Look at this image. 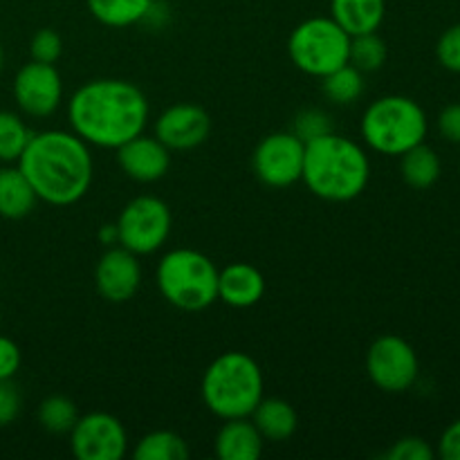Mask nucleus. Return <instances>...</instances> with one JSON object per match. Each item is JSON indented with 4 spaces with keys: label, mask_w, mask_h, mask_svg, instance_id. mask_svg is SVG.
<instances>
[{
    "label": "nucleus",
    "mask_w": 460,
    "mask_h": 460,
    "mask_svg": "<svg viewBox=\"0 0 460 460\" xmlns=\"http://www.w3.org/2000/svg\"><path fill=\"white\" fill-rule=\"evenodd\" d=\"M148 99L139 85L124 79H94L75 90L67 102L72 133L88 146L117 148L144 133Z\"/></svg>",
    "instance_id": "f257e3e1"
},
{
    "label": "nucleus",
    "mask_w": 460,
    "mask_h": 460,
    "mask_svg": "<svg viewBox=\"0 0 460 460\" xmlns=\"http://www.w3.org/2000/svg\"><path fill=\"white\" fill-rule=\"evenodd\" d=\"M16 164L30 180L36 198L52 207L79 202L94 175L90 146L72 130L34 133Z\"/></svg>",
    "instance_id": "f03ea898"
},
{
    "label": "nucleus",
    "mask_w": 460,
    "mask_h": 460,
    "mask_svg": "<svg viewBox=\"0 0 460 460\" xmlns=\"http://www.w3.org/2000/svg\"><path fill=\"white\" fill-rule=\"evenodd\" d=\"M301 180L322 200L350 202L371 180V160L355 139L332 130L305 144Z\"/></svg>",
    "instance_id": "7ed1b4c3"
},
{
    "label": "nucleus",
    "mask_w": 460,
    "mask_h": 460,
    "mask_svg": "<svg viewBox=\"0 0 460 460\" xmlns=\"http://www.w3.org/2000/svg\"><path fill=\"white\" fill-rule=\"evenodd\" d=\"M200 394L205 407L220 420L250 418L265 398L263 371L247 353L229 350L207 367Z\"/></svg>",
    "instance_id": "20e7f679"
},
{
    "label": "nucleus",
    "mask_w": 460,
    "mask_h": 460,
    "mask_svg": "<svg viewBox=\"0 0 460 460\" xmlns=\"http://www.w3.org/2000/svg\"><path fill=\"white\" fill-rule=\"evenodd\" d=\"M362 139L380 155H402L425 142L429 121L418 102L404 94H386L364 111Z\"/></svg>",
    "instance_id": "39448f33"
},
{
    "label": "nucleus",
    "mask_w": 460,
    "mask_h": 460,
    "mask_svg": "<svg viewBox=\"0 0 460 460\" xmlns=\"http://www.w3.org/2000/svg\"><path fill=\"white\" fill-rule=\"evenodd\" d=\"M218 272L214 261L191 247H175L157 263L155 281L166 304L198 313L218 301Z\"/></svg>",
    "instance_id": "423d86ee"
},
{
    "label": "nucleus",
    "mask_w": 460,
    "mask_h": 460,
    "mask_svg": "<svg viewBox=\"0 0 460 460\" xmlns=\"http://www.w3.org/2000/svg\"><path fill=\"white\" fill-rule=\"evenodd\" d=\"M349 52L350 34L331 16H314L299 22L288 39V54L296 70L317 79L346 66Z\"/></svg>",
    "instance_id": "0eeeda50"
},
{
    "label": "nucleus",
    "mask_w": 460,
    "mask_h": 460,
    "mask_svg": "<svg viewBox=\"0 0 460 460\" xmlns=\"http://www.w3.org/2000/svg\"><path fill=\"white\" fill-rule=\"evenodd\" d=\"M169 205L157 196H137L121 209L117 218L119 245L137 256H148L160 250L171 234Z\"/></svg>",
    "instance_id": "6e6552de"
},
{
    "label": "nucleus",
    "mask_w": 460,
    "mask_h": 460,
    "mask_svg": "<svg viewBox=\"0 0 460 460\" xmlns=\"http://www.w3.org/2000/svg\"><path fill=\"white\" fill-rule=\"evenodd\" d=\"M420 373V362L404 337L382 335L367 353V376L385 394H404L411 389Z\"/></svg>",
    "instance_id": "1a4fd4ad"
},
{
    "label": "nucleus",
    "mask_w": 460,
    "mask_h": 460,
    "mask_svg": "<svg viewBox=\"0 0 460 460\" xmlns=\"http://www.w3.org/2000/svg\"><path fill=\"white\" fill-rule=\"evenodd\" d=\"M304 157L305 144L292 130H279L261 139L252 155V166L265 187L288 189L304 175Z\"/></svg>",
    "instance_id": "9d476101"
},
{
    "label": "nucleus",
    "mask_w": 460,
    "mask_h": 460,
    "mask_svg": "<svg viewBox=\"0 0 460 460\" xmlns=\"http://www.w3.org/2000/svg\"><path fill=\"white\" fill-rule=\"evenodd\" d=\"M70 447L79 460H121L128 452V434L119 418L103 411L79 416L70 434Z\"/></svg>",
    "instance_id": "9b49d317"
},
{
    "label": "nucleus",
    "mask_w": 460,
    "mask_h": 460,
    "mask_svg": "<svg viewBox=\"0 0 460 460\" xmlns=\"http://www.w3.org/2000/svg\"><path fill=\"white\" fill-rule=\"evenodd\" d=\"M12 93L22 115L45 119L54 115L63 102L61 75L52 63L30 61L16 72Z\"/></svg>",
    "instance_id": "f8f14e48"
},
{
    "label": "nucleus",
    "mask_w": 460,
    "mask_h": 460,
    "mask_svg": "<svg viewBox=\"0 0 460 460\" xmlns=\"http://www.w3.org/2000/svg\"><path fill=\"white\" fill-rule=\"evenodd\" d=\"M142 286V268L137 254L121 245L108 247L94 268V288L111 304H126Z\"/></svg>",
    "instance_id": "ddd939ff"
},
{
    "label": "nucleus",
    "mask_w": 460,
    "mask_h": 460,
    "mask_svg": "<svg viewBox=\"0 0 460 460\" xmlns=\"http://www.w3.org/2000/svg\"><path fill=\"white\" fill-rule=\"evenodd\" d=\"M211 117L196 103H175L155 119V137L169 151H191L207 142Z\"/></svg>",
    "instance_id": "4468645a"
},
{
    "label": "nucleus",
    "mask_w": 460,
    "mask_h": 460,
    "mask_svg": "<svg viewBox=\"0 0 460 460\" xmlns=\"http://www.w3.org/2000/svg\"><path fill=\"white\" fill-rule=\"evenodd\" d=\"M117 164L126 178L139 184L157 182L171 166V151L155 135H137L117 148Z\"/></svg>",
    "instance_id": "2eb2a0df"
},
{
    "label": "nucleus",
    "mask_w": 460,
    "mask_h": 460,
    "mask_svg": "<svg viewBox=\"0 0 460 460\" xmlns=\"http://www.w3.org/2000/svg\"><path fill=\"white\" fill-rule=\"evenodd\" d=\"M265 295V277L250 263H232L218 272V299L232 308H252Z\"/></svg>",
    "instance_id": "dca6fc26"
},
{
    "label": "nucleus",
    "mask_w": 460,
    "mask_h": 460,
    "mask_svg": "<svg viewBox=\"0 0 460 460\" xmlns=\"http://www.w3.org/2000/svg\"><path fill=\"white\" fill-rule=\"evenodd\" d=\"M265 438L252 418L225 420L216 436V456L220 460H259L263 454Z\"/></svg>",
    "instance_id": "f3484780"
},
{
    "label": "nucleus",
    "mask_w": 460,
    "mask_h": 460,
    "mask_svg": "<svg viewBox=\"0 0 460 460\" xmlns=\"http://www.w3.org/2000/svg\"><path fill=\"white\" fill-rule=\"evenodd\" d=\"M385 13V0H331V18L350 36L377 31Z\"/></svg>",
    "instance_id": "a211bd4d"
},
{
    "label": "nucleus",
    "mask_w": 460,
    "mask_h": 460,
    "mask_svg": "<svg viewBox=\"0 0 460 460\" xmlns=\"http://www.w3.org/2000/svg\"><path fill=\"white\" fill-rule=\"evenodd\" d=\"M36 202L39 198L18 164L0 166V218H25L34 211Z\"/></svg>",
    "instance_id": "6ab92c4d"
},
{
    "label": "nucleus",
    "mask_w": 460,
    "mask_h": 460,
    "mask_svg": "<svg viewBox=\"0 0 460 460\" xmlns=\"http://www.w3.org/2000/svg\"><path fill=\"white\" fill-rule=\"evenodd\" d=\"M250 418L256 429L261 431V436L265 440H272V443H283V440L292 438L296 425H299L295 407L281 398H263L256 404Z\"/></svg>",
    "instance_id": "aec40b11"
},
{
    "label": "nucleus",
    "mask_w": 460,
    "mask_h": 460,
    "mask_svg": "<svg viewBox=\"0 0 460 460\" xmlns=\"http://www.w3.org/2000/svg\"><path fill=\"white\" fill-rule=\"evenodd\" d=\"M400 173H402L404 182L411 189H418V191L434 187L440 178L438 153L427 146L425 142L409 148L407 153L400 155Z\"/></svg>",
    "instance_id": "412c9836"
},
{
    "label": "nucleus",
    "mask_w": 460,
    "mask_h": 460,
    "mask_svg": "<svg viewBox=\"0 0 460 460\" xmlns=\"http://www.w3.org/2000/svg\"><path fill=\"white\" fill-rule=\"evenodd\" d=\"M151 3L153 0H85L88 12L102 25L115 27V30L142 22Z\"/></svg>",
    "instance_id": "4be33fe9"
},
{
    "label": "nucleus",
    "mask_w": 460,
    "mask_h": 460,
    "mask_svg": "<svg viewBox=\"0 0 460 460\" xmlns=\"http://www.w3.org/2000/svg\"><path fill=\"white\" fill-rule=\"evenodd\" d=\"M135 460H184L189 458V445L180 434L169 429H155L144 436L133 449Z\"/></svg>",
    "instance_id": "5701e85b"
},
{
    "label": "nucleus",
    "mask_w": 460,
    "mask_h": 460,
    "mask_svg": "<svg viewBox=\"0 0 460 460\" xmlns=\"http://www.w3.org/2000/svg\"><path fill=\"white\" fill-rule=\"evenodd\" d=\"M322 93L335 106H350L364 94V75L350 63L322 76Z\"/></svg>",
    "instance_id": "b1692460"
},
{
    "label": "nucleus",
    "mask_w": 460,
    "mask_h": 460,
    "mask_svg": "<svg viewBox=\"0 0 460 460\" xmlns=\"http://www.w3.org/2000/svg\"><path fill=\"white\" fill-rule=\"evenodd\" d=\"M31 130L18 112L0 111V162L16 164L31 139Z\"/></svg>",
    "instance_id": "393cba45"
},
{
    "label": "nucleus",
    "mask_w": 460,
    "mask_h": 460,
    "mask_svg": "<svg viewBox=\"0 0 460 460\" xmlns=\"http://www.w3.org/2000/svg\"><path fill=\"white\" fill-rule=\"evenodd\" d=\"M386 57H389V49H386L385 40L377 36V31L350 36L349 63L353 67H358L362 75L380 70L386 63Z\"/></svg>",
    "instance_id": "a878e982"
},
{
    "label": "nucleus",
    "mask_w": 460,
    "mask_h": 460,
    "mask_svg": "<svg viewBox=\"0 0 460 460\" xmlns=\"http://www.w3.org/2000/svg\"><path fill=\"white\" fill-rule=\"evenodd\" d=\"M76 420H79L76 404L70 398H66V395H49V398H45L39 404V422L49 434H70Z\"/></svg>",
    "instance_id": "bb28decb"
},
{
    "label": "nucleus",
    "mask_w": 460,
    "mask_h": 460,
    "mask_svg": "<svg viewBox=\"0 0 460 460\" xmlns=\"http://www.w3.org/2000/svg\"><path fill=\"white\" fill-rule=\"evenodd\" d=\"M292 133H295L301 142L308 144L313 142V139L322 137V135L332 133V117L328 115L323 108H304V111L295 117Z\"/></svg>",
    "instance_id": "cd10ccee"
},
{
    "label": "nucleus",
    "mask_w": 460,
    "mask_h": 460,
    "mask_svg": "<svg viewBox=\"0 0 460 460\" xmlns=\"http://www.w3.org/2000/svg\"><path fill=\"white\" fill-rule=\"evenodd\" d=\"M30 54L31 61L39 63H57L63 54V40L61 36L54 30L45 27V30H39L30 40Z\"/></svg>",
    "instance_id": "c85d7f7f"
},
{
    "label": "nucleus",
    "mask_w": 460,
    "mask_h": 460,
    "mask_svg": "<svg viewBox=\"0 0 460 460\" xmlns=\"http://www.w3.org/2000/svg\"><path fill=\"white\" fill-rule=\"evenodd\" d=\"M436 58L445 70L460 75V22L443 31L436 43Z\"/></svg>",
    "instance_id": "c756f323"
},
{
    "label": "nucleus",
    "mask_w": 460,
    "mask_h": 460,
    "mask_svg": "<svg viewBox=\"0 0 460 460\" xmlns=\"http://www.w3.org/2000/svg\"><path fill=\"white\" fill-rule=\"evenodd\" d=\"M389 460H431L436 456L431 445L418 436H404L389 449Z\"/></svg>",
    "instance_id": "7c9ffc66"
},
{
    "label": "nucleus",
    "mask_w": 460,
    "mask_h": 460,
    "mask_svg": "<svg viewBox=\"0 0 460 460\" xmlns=\"http://www.w3.org/2000/svg\"><path fill=\"white\" fill-rule=\"evenodd\" d=\"M21 394L12 380H0V429L9 427L21 413Z\"/></svg>",
    "instance_id": "2f4dec72"
},
{
    "label": "nucleus",
    "mask_w": 460,
    "mask_h": 460,
    "mask_svg": "<svg viewBox=\"0 0 460 460\" xmlns=\"http://www.w3.org/2000/svg\"><path fill=\"white\" fill-rule=\"evenodd\" d=\"M22 362V353L18 344L9 337L0 335V380H13Z\"/></svg>",
    "instance_id": "473e14b6"
},
{
    "label": "nucleus",
    "mask_w": 460,
    "mask_h": 460,
    "mask_svg": "<svg viewBox=\"0 0 460 460\" xmlns=\"http://www.w3.org/2000/svg\"><path fill=\"white\" fill-rule=\"evenodd\" d=\"M438 133L447 142L460 144V103H449L438 115Z\"/></svg>",
    "instance_id": "72a5a7b5"
},
{
    "label": "nucleus",
    "mask_w": 460,
    "mask_h": 460,
    "mask_svg": "<svg viewBox=\"0 0 460 460\" xmlns=\"http://www.w3.org/2000/svg\"><path fill=\"white\" fill-rule=\"evenodd\" d=\"M438 454L445 460H460V418L443 431L438 440Z\"/></svg>",
    "instance_id": "f704fd0d"
},
{
    "label": "nucleus",
    "mask_w": 460,
    "mask_h": 460,
    "mask_svg": "<svg viewBox=\"0 0 460 460\" xmlns=\"http://www.w3.org/2000/svg\"><path fill=\"white\" fill-rule=\"evenodd\" d=\"M97 238H99V243H102V245H106V247L119 245V232H117V223L102 225Z\"/></svg>",
    "instance_id": "c9c22d12"
},
{
    "label": "nucleus",
    "mask_w": 460,
    "mask_h": 460,
    "mask_svg": "<svg viewBox=\"0 0 460 460\" xmlns=\"http://www.w3.org/2000/svg\"><path fill=\"white\" fill-rule=\"evenodd\" d=\"M0 70H3V49H0Z\"/></svg>",
    "instance_id": "e433bc0d"
}]
</instances>
